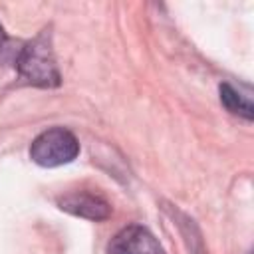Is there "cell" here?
<instances>
[{
	"label": "cell",
	"instance_id": "2",
	"mask_svg": "<svg viewBox=\"0 0 254 254\" xmlns=\"http://www.w3.org/2000/svg\"><path fill=\"white\" fill-rule=\"evenodd\" d=\"M79 153L77 137L65 127H52L40 133L30 145V159L40 167H60L71 163Z\"/></svg>",
	"mask_w": 254,
	"mask_h": 254
},
{
	"label": "cell",
	"instance_id": "1",
	"mask_svg": "<svg viewBox=\"0 0 254 254\" xmlns=\"http://www.w3.org/2000/svg\"><path fill=\"white\" fill-rule=\"evenodd\" d=\"M16 67L18 73L32 85L38 87H56L62 81L54 48H52V36L48 30L40 32L34 40L26 42L18 56H16Z\"/></svg>",
	"mask_w": 254,
	"mask_h": 254
},
{
	"label": "cell",
	"instance_id": "5",
	"mask_svg": "<svg viewBox=\"0 0 254 254\" xmlns=\"http://www.w3.org/2000/svg\"><path fill=\"white\" fill-rule=\"evenodd\" d=\"M220 101H222V105L230 111V113H234V115H240V117H244L246 121H252V103H250V99L248 97H244V95H240L230 83H220Z\"/></svg>",
	"mask_w": 254,
	"mask_h": 254
},
{
	"label": "cell",
	"instance_id": "4",
	"mask_svg": "<svg viewBox=\"0 0 254 254\" xmlns=\"http://www.w3.org/2000/svg\"><path fill=\"white\" fill-rule=\"evenodd\" d=\"M58 206L73 216L87 220H105L111 216V204L91 192H69L58 200Z\"/></svg>",
	"mask_w": 254,
	"mask_h": 254
},
{
	"label": "cell",
	"instance_id": "3",
	"mask_svg": "<svg viewBox=\"0 0 254 254\" xmlns=\"http://www.w3.org/2000/svg\"><path fill=\"white\" fill-rule=\"evenodd\" d=\"M107 254H165V250L145 226L131 224L109 240Z\"/></svg>",
	"mask_w": 254,
	"mask_h": 254
},
{
	"label": "cell",
	"instance_id": "6",
	"mask_svg": "<svg viewBox=\"0 0 254 254\" xmlns=\"http://www.w3.org/2000/svg\"><path fill=\"white\" fill-rule=\"evenodd\" d=\"M6 42H8V38H6V34H4V30H2V26H0V50H4V46H6Z\"/></svg>",
	"mask_w": 254,
	"mask_h": 254
}]
</instances>
